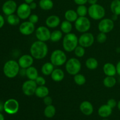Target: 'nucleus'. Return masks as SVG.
Instances as JSON below:
<instances>
[{
    "label": "nucleus",
    "instance_id": "nucleus-1",
    "mask_svg": "<svg viewBox=\"0 0 120 120\" xmlns=\"http://www.w3.org/2000/svg\"><path fill=\"white\" fill-rule=\"evenodd\" d=\"M30 55L36 59L40 60L45 58L48 53V47L45 42L35 41L30 48Z\"/></svg>",
    "mask_w": 120,
    "mask_h": 120
},
{
    "label": "nucleus",
    "instance_id": "nucleus-2",
    "mask_svg": "<svg viewBox=\"0 0 120 120\" xmlns=\"http://www.w3.org/2000/svg\"><path fill=\"white\" fill-rule=\"evenodd\" d=\"M20 66L18 62L14 60H9L5 62L3 67V72L5 76L9 79H13L19 74Z\"/></svg>",
    "mask_w": 120,
    "mask_h": 120
},
{
    "label": "nucleus",
    "instance_id": "nucleus-3",
    "mask_svg": "<svg viewBox=\"0 0 120 120\" xmlns=\"http://www.w3.org/2000/svg\"><path fill=\"white\" fill-rule=\"evenodd\" d=\"M79 38L74 33L66 34L63 39L62 46L63 49L68 52L74 51L75 48L78 46Z\"/></svg>",
    "mask_w": 120,
    "mask_h": 120
},
{
    "label": "nucleus",
    "instance_id": "nucleus-4",
    "mask_svg": "<svg viewBox=\"0 0 120 120\" xmlns=\"http://www.w3.org/2000/svg\"><path fill=\"white\" fill-rule=\"evenodd\" d=\"M88 14L91 19L94 20H100L104 17L105 11L104 7L101 5L96 4L90 5L88 8Z\"/></svg>",
    "mask_w": 120,
    "mask_h": 120
},
{
    "label": "nucleus",
    "instance_id": "nucleus-5",
    "mask_svg": "<svg viewBox=\"0 0 120 120\" xmlns=\"http://www.w3.org/2000/svg\"><path fill=\"white\" fill-rule=\"evenodd\" d=\"M65 68L66 71L69 75L75 76L79 73L82 68V64L79 60L77 58L71 57L66 62Z\"/></svg>",
    "mask_w": 120,
    "mask_h": 120
},
{
    "label": "nucleus",
    "instance_id": "nucleus-6",
    "mask_svg": "<svg viewBox=\"0 0 120 120\" xmlns=\"http://www.w3.org/2000/svg\"><path fill=\"white\" fill-rule=\"evenodd\" d=\"M67 62V56L64 51L60 49L55 50L50 56V62L55 66H61Z\"/></svg>",
    "mask_w": 120,
    "mask_h": 120
},
{
    "label": "nucleus",
    "instance_id": "nucleus-7",
    "mask_svg": "<svg viewBox=\"0 0 120 120\" xmlns=\"http://www.w3.org/2000/svg\"><path fill=\"white\" fill-rule=\"evenodd\" d=\"M75 26L76 30L80 33H85L89 31L91 27V22L89 18L86 16H79L75 22Z\"/></svg>",
    "mask_w": 120,
    "mask_h": 120
},
{
    "label": "nucleus",
    "instance_id": "nucleus-8",
    "mask_svg": "<svg viewBox=\"0 0 120 120\" xmlns=\"http://www.w3.org/2000/svg\"><path fill=\"white\" fill-rule=\"evenodd\" d=\"M19 108L18 101L14 98L8 99L4 103V110L10 115L17 113Z\"/></svg>",
    "mask_w": 120,
    "mask_h": 120
},
{
    "label": "nucleus",
    "instance_id": "nucleus-9",
    "mask_svg": "<svg viewBox=\"0 0 120 120\" xmlns=\"http://www.w3.org/2000/svg\"><path fill=\"white\" fill-rule=\"evenodd\" d=\"M114 28V22L111 19L103 18L98 25V29L100 32L108 34Z\"/></svg>",
    "mask_w": 120,
    "mask_h": 120
},
{
    "label": "nucleus",
    "instance_id": "nucleus-10",
    "mask_svg": "<svg viewBox=\"0 0 120 120\" xmlns=\"http://www.w3.org/2000/svg\"><path fill=\"white\" fill-rule=\"evenodd\" d=\"M38 87L35 80H28L23 83L22 86V90L23 93L27 96H30L35 94V91Z\"/></svg>",
    "mask_w": 120,
    "mask_h": 120
},
{
    "label": "nucleus",
    "instance_id": "nucleus-11",
    "mask_svg": "<svg viewBox=\"0 0 120 120\" xmlns=\"http://www.w3.org/2000/svg\"><path fill=\"white\" fill-rule=\"evenodd\" d=\"M50 32L49 28L45 26H41L36 29L35 31V35L38 41L42 42H47L50 38Z\"/></svg>",
    "mask_w": 120,
    "mask_h": 120
},
{
    "label": "nucleus",
    "instance_id": "nucleus-12",
    "mask_svg": "<svg viewBox=\"0 0 120 120\" xmlns=\"http://www.w3.org/2000/svg\"><path fill=\"white\" fill-rule=\"evenodd\" d=\"M94 42V37L91 33H83L79 38V45L84 47V48H89L93 45Z\"/></svg>",
    "mask_w": 120,
    "mask_h": 120
},
{
    "label": "nucleus",
    "instance_id": "nucleus-13",
    "mask_svg": "<svg viewBox=\"0 0 120 120\" xmlns=\"http://www.w3.org/2000/svg\"><path fill=\"white\" fill-rule=\"evenodd\" d=\"M31 11L29 5L26 3H22L16 9V15L21 19H26L31 15Z\"/></svg>",
    "mask_w": 120,
    "mask_h": 120
},
{
    "label": "nucleus",
    "instance_id": "nucleus-14",
    "mask_svg": "<svg viewBox=\"0 0 120 120\" xmlns=\"http://www.w3.org/2000/svg\"><path fill=\"white\" fill-rule=\"evenodd\" d=\"M18 6L16 2L14 0H7L2 6V11L7 16L11 15L16 11Z\"/></svg>",
    "mask_w": 120,
    "mask_h": 120
},
{
    "label": "nucleus",
    "instance_id": "nucleus-15",
    "mask_svg": "<svg viewBox=\"0 0 120 120\" xmlns=\"http://www.w3.org/2000/svg\"><path fill=\"white\" fill-rule=\"evenodd\" d=\"M35 24L31 23L29 21H25L22 22L19 27V30L20 33L25 36L32 34L35 31Z\"/></svg>",
    "mask_w": 120,
    "mask_h": 120
},
{
    "label": "nucleus",
    "instance_id": "nucleus-16",
    "mask_svg": "<svg viewBox=\"0 0 120 120\" xmlns=\"http://www.w3.org/2000/svg\"><path fill=\"white\" fill-rule=\"evenodd\" d=\"M34 57L30 55H23L19 57L18 64L20 68L22 69H27L32 66L34 63Z\"/></svg>",
    "mask_w": 120,
    "mask_h": 120
},
{
    "label": "nucleus",
    "instance_id": "nucleus-17",
    "mask_svg": "<svg viewBox=\"0 0 120 120\" xmlns=\"http://www.w3.org/2000/svg\"><path fill=\"white\" fill-rule=\"evenodd\" d=\"M80 110L83 114L86 116H90L93 112V105L90 102L84 101L80 105Z\"/></svg>",
    "mask_w": 120,
    "mask_h": 120
},
{
    "label": "nucleus",
    "instance_id": "nucleus-18",
    "mask_svg": "<svg viewBox=\"0 0 120 120\" xmlns=\"http://www.w3.org/2000/svg\"><path fill=\"white\" fill-rule=\"evenodd\" d=\"M45 22L48 28H55L60 24V19L57 15H50L47 18Z\"/></svg>",
    "mask_w": 120,
    "mask_h": 120
},
{
    "label": "nucleus",
    "instance_id": "nucleus-19",
    "mask_svg": "<svg viewBox=\"0 0 120 120\" xmlns=\"http://www.w3.org/2000/svg\"><path fill=\"white\" fill-rule=\"evenodd\" d=\"M103 71L106 76H114L117 74L116 66L111 63H106L103 66Z\"/></svg>",
    "mask_w": 120,
    "mask_h": 120
},
{
    "label": "nucleus",
    "instance_id": "nucleus-20",
    "mask_svg": "<svg viewBox=\"0 0 120 120\" xmlns=\"http://www.w3.org/2000/svg\"><path fill=\"white\" fill-rule=\"evenodd\" d=\"M112 112V109L109 107L107 104H104L101 105L98 109V114L101 117L103 118H107L111 116Z\"/></svg>",
    "mask_w": 120,
    "mask_h": 120
},
{
    "label": "nucleus",
    "instance_id": "nucleus-21",
    "mask_svg": "<svg viewBox=\"0 0 120 120\" xmlns=\"http://www.w3.org/2000/svg\"><path fill=\"white\" fill-rule=\"evenodd\" d=\"M51 78L54 82H59L63 80L64 78V73L62 69H54L51 74Z\"/></svg>",
    "mask_w": 120,
    "mask_h": 120
},
{
    "label": "nucleus",
    "instance_id": "nucleus-22",
    "mask_svg": "<svg viewBox=\"0 0 120 120\" xmlns=\"http://www.w3.org/2000/svg\"><path fill=\"white\" fill-rule=\"evenodd\" d=\"M49 90L45 86H39L36 88L35 94L39 98H44L49 95Z\"/></svg>",
    "mask_w": 120,
    "mask_h": 120
},
{
    "label": "nucleus",
    "instance_id": "nucleus-23",
    "mask_svg": "<svg viewBox=\"0 0 120 120\" xmlns=\"http://www.w3.org/2000/svg\"><path fill=\"white\" fill-rule=\"evenodd\" d=\"M26 76L28 77V79L35 80L39 76L37 69L32 66L27 68L26 71Z\"/></svg>",
    "mask_w": 120,
    "mask_h": 120
},
{
    "label": "nucleus",
    "instance_id": "nucleus-24",
    "mask_svg": "<svg viewBox=\"0 0 120 120\" xmlns=\"http://www.w3.org/2000/svg\"><path fill=\"white\" fill-rule=\"evenodd\" d=\"M55 66L51 63V62H46L44 63L41 68V71L45 76H49L51 75L52 73L53 72Z\"/></svg>",
    "mask_w": 120,
    "mask_h": 120
},
{
    "label": "nucleus",
    "instance_id": "nucleus-25",
    "mask_svg": "<svg viewBox=\"0 0 120 120\" xmlns=\"http://www.w3.org/2000/svg\"><path fill=\"white\" fill-rule=\"evenodd\" d=\"M79 16L76 11L73 9H69L64 13V18L66 20L70 22H73L77 20Z\"/></svg>",
    "mask_w": 120,
    "mask_h": 120
},
{
    "label": "nucleus",
    "instance_id": "nucleus-26",
    "mask_svg": "<svg viewBox=\"0 0 120 120\" xmlns=\"http://www.w3.org/2000/svg\"><path fill=\"white\" fill-rule=\"evenodd\" d=\"M39 5L43 10L49 11L52 9L54 4L52 0H40Z\"/></svg>",
    "mask_w": 120,
    "mask_h": 120
},
{
    "label": "nucleus",
    "instance_id": "nucleus-27",
    "mask_svg": "<svg viewBox=\"0 0 120 120\" xmlns=\"http://www.w3.org/2000/svg\"><path fill=\"white\" fill-rule=\"evenodd\" d=\"M98 62L94 57L88 58L86 61V66L89 70H95L98 68Z\"/></svg>",
    "mask_w": 120,
    "mask_h": 120
},
{
    "label": "nucleus",
    "instance_id": "nucleus-28",
    "mask_svg": "<svg viewBox=\"0 0 120 120\" xmlns=\"http://www.w3.org/2000/svg\"><path fill=\"white\" fill-rule=\"evenodd\" d=\"M117 83V80L114 76H106L103 80V84L105 87L112 88Z\"/></svg>",
    "mask_w": 120,
    "mask_h": 120
},
{
    "label": "nucleus",
    "instance_id": "nucleus-29",
    "mask_svg": "<svg viewBox=\"0 0 120 120\" xmlns=\"http://www.w3.org/2000/svg\"><path fill=\"white\" fill-rule=\"evenodd\" d=\"M110 9L114 15H120V0H113L110 5Z\"/></svg>",
    "mask_w": 120,
    "mask_h": 120
},
{
    "label": "nucleus",
    "instance_id": "nucleus-30",
    "mask_svg": "<svg viewBox=\"0 0 120 120\" xmlns=\"http://www.w3.org/2000/svg\"><path fill=\"white\" fill-rule=\"evenodd\" d=\"M72 28V24L71 22L67 20L63 21L60 24L61 31L65 34H68L71 32Z\"/></svg>",
    "mask_w": 120,
    "mask_h": 120
},
{
    "label": "nucleus",
    "instance_id": "nucleus-31",
    "mask_svg": "<svg viewBox=\"0 0 120 120\" xmlns=\"http://www.w3.org/2000/svg\"><path fill=\"white\" fill-rule=\"evenodd\" d=\"M56 114V108L52 104L46 105L44 110V115L47 118H52Z\"/></svg>",
    "mask_w": 120,
    "mask_h": 120
},
{
    "label": "nucleus",
    "instance_id": "nucleus-32",
    "mask_svg": "<svg viewBox=\"0 0 120 120\" xmlns=\"http://www.w3.org/2000/svg\"><path fill=\"white\" fill-rule=\"evenodd\" d=\"M20 19H21L18 17V16L14 14L8 15L7 18V21L8 24L12 26H16L18 25L20 22Z\"/></svg>",
    "mask_w": 120,
    "mask_h": 120
},
{
    "label": "nucleus",
    "instance_id": "nucleus-33",
    "mask_svg": "<svg viewBox=\"0 0 120 120\" xmlns=\"http://www.w3.org/2000/svg\"><path fill=\"white\" fill-rule=\"evenodd\" d=\"M63 36V32L61 30H56L51 32L50 40L52 42H57L60 41Z\"/></svg>",
    "mask_w": 120,
    "mask_h": 120
},
{
    "label": "nucleus",
    "instance_id": "nucleus-34",
    "mask_svg": "<svg viewBox=\"0 0 120 120\" xmlns=\"http://www.w3.org/2000/svg\"><path fill=\"white\" fill-rule=\"evenodd\" d=\"M74 81L78 86H83L86 82V79L84 75L78 73L74 76Z\"/></svg>",
    "mask_w": 120,
    "mask_h": 120
},
{
    "label": "nucleus",
    "instance_id": "nucleus-35",
    "mask_svg": "<svg viewBox=\"0 0 120 120\" xmlns=\"http://www.w3.org/2000/svg\"><path fill=\"white\" fill-rule=\"evenodd\" d=\"M76 12L79 16H86L88 14V8L84 5H79L76 9Z\"/></svg>",
    "mask_w": 120,
    "mask_h": 120
},
{
    "label": "nucleus",
    "instance_id": "nucleus-36",
    "mask_svg": "<svg viewBox=\"0 0 120 120\" xmlns=\"http://www.w3.org/2000/svg\"><path fill=\"white\" fill-rule=\"evenodd\" d=\"M74 52H75V55L77 57H82L85 55V48L82 46L78 45L75 48Z\"/></svg>",
    "mask_w": 120,
    "mask_h": 120
},
{
    "label": "nucleus",
    "instance_id": "nucleus-37",
    "mask_svg": "<svg viewBox=\"0 0 120 120\" xmlns=\"http://www.w3.org/2000/svg\"><path fill=\"white\" fill-rule=\"evenodd\" d=\"M106 34H105V33L100 32L97 35V38H96L97 42L100 43H103L106 42L107 39V36Z\"/></svg>",
    "mask_w": 120,
    "mask_h": 120
},
{
    "label": "nucleus",
    "instance_id": "nucleus-38",
    "mask_svg": "<svg viewBox=\"0 0 120 120\" xmlns=\"http://www.w3.org/2000/svg\"><path fill=\"white\" fill-rule=\"evenodd\" d=\"M29 19V21L31 23H34V24H36V23H38V22L39 21V16H38L36 14H32L29 16V17L28 18Z\"/></svg>",
    "mask_w": 120,
    "mask_h": 120
},
{
    "label": "nucleus",
    "instance_id": "nucleus-39",
    "mask_svg": "<svg viewBox=\"0 0 120 120\" xmlns=\"http://www.w3.org/2000/svg\"><path fill=\"white\" fill-rule=\"evenodd\" d=\"M35 82L38 86H45L46 84L45 79L42 76H38L35 80Z\"/></svg>",
    "mask_w": 120,
    "mask_h": 120
},
{
    "label": "nucleus",
    "instance_id": "nucleus-40",
    "mask_svg": "<svg viewBox=\"0 0 120 120\" xmlns=\"http://www.w3.org/2000/svg\"><path fill=\"white\" fill-rule=\"evenodd\" d=\"M107 104L109 107H110L111 109H114V108H115L117 105V103L115 99H114V98H110V99H109L107 101Z\"/></svg>",
    "mask_w": 120,
    "mask_h": 120
},
{
    "label": "nucleus",
    "instance_id": "nucleus-41",
    "mask_svg": "<svg viewBox=\"0 0 120 120\" xmlns=\"http://www.w3.org/2000/svg\"><path fill=\"white\" fill-rule=\"evenodd\" d=\"M43 103L46 105H51L52 104V98L50 96H47L46 97L43 98Z\"/></svg>",
    "mask_w": 120,
    "mask_h": 120
},
{
    "label": "nucleus",
    "instance_id": "nucleus-42",
    "mask_svg": "<svg viewBox=\"0 0 120 120\" xmlns=\"http://www.w3.org/2000/svg\"><path fill=\"white\" fill-rule=\"evenodd\" d=\"M74 1L78 5H85L87 2V0H74Z\"/></svg>",
    "mask_w": 120,
    "mask_h": 120
},
{
    "label": "nucleus",
    "instance_id": "nucleus-43",
    "mask_svg": "<svg viewBox=\"0 0 120 120\" xmlns=\"http://www.w3.org/2000/svg\"><path fill=\"white\" fill-rule=\"evenodd\" d=\"M5 24V19L2 15L0 14V29L4 26Z\"/></svg>",
    "mask_w": 120,
    "mask_h": 120
},
{
    "label": "nucleus",
    "instance_id": "nucleus-44",
    "mask_svg": "<svg viewBox=\"0 0 120 120\" xmlns=\"http://www.w3.org/2000/svg\"><path fill=\"white\" fill-rule=\"evenodd\" d=\"M29 5V7H30V9H32V10H34V9H35L36 8V7H37V4H36V2H35L34 1V2H32V3H30Z\"/></svg>",
    "mask_w": 120,
    "mask_h": 120
},
{
    "label": "nucleus",
    "instance_id": "nucleus-45",
    "mask_svg": "<svg viewBox=\"0 0 120 120\" xmlns=\"http://www.w3.org/2000/svg\"><path fill=\"white\" fill-rule=\"evenodd\" d=\"M26 69H22V68H21V69H20L19 74L22 76H26Z\"/></svg>",
    "mask_w": 120,
    "mask_h": 120
},
{
    "label": "nucleus",
    "instance_id": "nucleus-46",
    "mask_svg": "<svg viewBox=\"0 0 120 120\" xmlns=\"http://www.w3.org/2000/svg\"><path fill=\"white\" fill-rule=\"evenodd\" d=\"M116 69H117V73L120 77V60L117 63V65H116Z\"/></svg>",
    "mask_w": 120,
    "mask_h": 120
},
{
    "label": "nucleus",
    "instance_id": "nucleus-47",
    "mask_svg": "<svg viewBox=\"0 0 120 120\" xmlns=\"http://www.w3.org/2000/svg\"><path fill=\"white\" fill-rule=\"evenodd\" d=\"M98 0H87V2L90 5H94L97 3Z\"/></svg>",
    "mask_w": 120,
    "mask_h": 120
},
{
    "label": "nucleus",
    "instance_id": "nucleus-48",
    "mask_svg": "<svg viewBox=\"0 0 120 120\" xmlns=\"http://www.w3.org/2000/svg\"><path fill=\"white\" fill-rule=\"evenodd\" d=\"M4 110V104L1 101H0V112Z\"/></svg>",
    "mask_w": 120,
    "mask_h": 120
},
{
    "label": "nucleus",
    "instance_id": "nucleus-49",
    "mask_svg": "<svg viewBox=\"0 0 120 120\" xmlns=\"http://www.w3.org/2000/svg\"><path fill=\"white\" fill-rule=\"evenodd\" d=\"M25 1V2L26 4H30V3H32V2H34V0H24Z\"/></svg>",
    "mask_w": 120,
    "mask_h": 120
},
{
    "label": "nucleus",
    "instance_id": "nucleus-50",
    "mask_svg": "<svg viewBox=\"0 0 120 120\" xmlns=\"http://www.w3.org/2000/svg\"><path fill=\"white\" fill-rule=\"evenodd\" d=\"M117 16H117V15L113 14V15H112V18H111V19H112L113 21H116V20L117 19Z\"/></svg>",
    "mask_w": 120,
    "mask_h": 120
},
{
    "label": "nucleus",
    "instance_id": "nucleus-51",
    "mask_svg": "<svg viewBox=\"0 0 120 120\" xmlns=\"http://www.w3.org/2000/svg\"><path fill=\"white\" fill-rule=\"evenodd\" d=\"M0 120H5L4 116L1 112H0Z\"/></svg>",
    "mask_w": 120,
    "mask_h": 120
},
{
    "label": "nucleus",
    "instance_id": "nucleus-52",
    "mask_svg": "<svg viewBox=\"0 0 120 120\" xmlns=\"http://www.w3.org/2000/svg\"><path fill=\"white\" fill-rule=\"evenodd\" d=\"M117 107H118V109L120 111V100L117 103Z\"/></svg>",
    "mask_w": 120,
    "mask_h": 120
},
{
    "label": "nucleus",
    "instance_id": "nucleus-53",
    "mask_svg": "<svg viewBox=\"0 0 120 120\" xmlns=\"http://www.w3.org/2000/svg\"><path fill=\"white\" fill-rule=\"evenodd\" d=\"M103 120H109L108 119H103Z\"/></svg>",
    "mask_w": 120,
    "mask_h": 120
},
{
    "label": "nucleus",
    "instance_id": "nucleus-54",
    "mask_svg": "<svg viewBox=\"0 0 120 120\" xmlns=\"http://www.w3.org/2000/svg\"></svg>",
    "mask_w": 120,
    "mask_h": 120
},
{
    "label": "nucleus",
    "instance_id": "nucleus-55",
    "mask_svg": "<svg viewBox=\"0 0 120 120\" xmlns=\"http://www.w3.org/2000/svg\"></svg>",
    "mask_w": 120,
    "mask_h": 120
}]
</instances>
